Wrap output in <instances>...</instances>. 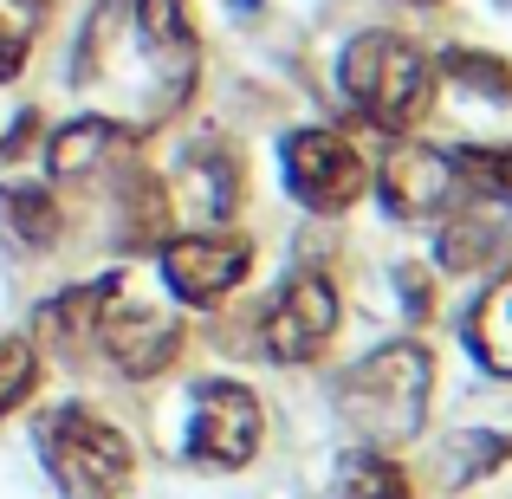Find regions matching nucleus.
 <instances>
[{"label":"nucleus","mask_w":512,"mask_h":499,"mask_svg":"<svg viewBox=\"0 0 512 499\" xmlns=\"http://www.w3.org/2000/svg\"><path fill=\"white\" fill-rule=\"evenodd\" d=\"M428 383H435V363L415 337L402 344L370 350L363 363H350L338 383V415L357 428L370 448H402V441L422 435L428 422Z\"/></svg>","instance_id":"f257e3e1"},{"label":"nucleus","mask_w":512,"mask_h":499,"mask_svg":"<svg viewBox=\"0 0 512 499\" xmlns=\"http://www.w3.org/2000/svg\"><path fill=\"white\" fill-rule=\"evenodd\" d=\"M338 85H344L350 111H357L363 124L402 137V130H415L428 117V104H435V65L402 33H357L344 46Z\"/></svg>","instance_id":"f03ea898"},{"label":"nucleus","mask_w":512,"mask_h":499,"mask_svg":"<svg viewBox=\"0 0 512 499\" xmlns=\"http://www.w3.org/2000/svg\"><path fill=\"white\" fill-rule=\"evenodd\" d=\"M39 454H46L52 480L72 499H117L137 474V454H130L124 428L104 422L85 402H65L39 422Z\"/></svg>","instance_id":"7ed1b4c3"},{"label":"nucleus","mask_w":512,"mask_h":499,"mask_svg":"<svg viewBox=\"0 0 512 499\" xmlns=\"http://www.w3.org/2000/svg\"><path fill=\"white\" fill-rule=\"evenodd\" d=\"M260 441H266V409H260V396H253L247 383H227V376L195 383L188 441H182L188 461L214 467V474H234V467H247L253 454H260Z\"/></svg>","instance_id":"20e7f679"},{"label":"nucleus","mask_w":512,"mask_h":499,"mask_svg":"<svg viewBox=\"0 0 512 499\" xmlns=\"http://www.w3.org/2000/svg\"><path fill=\"white\" fill-rule=\"evenodd\" d=\"M279 163H286V188L299 208L312 214H344L350 201L370 188V169H363L357 143L344 130H292L279 143Z\"/></svg>","instance_id":"39448f33"},{"label":"nucleus","mask_w":512,"mask_h":499,"mask_svg":"<svg viewBox=\"0 0 512 499\" xmlns=\"http://www.w3.org/2000/svg\"><path fill=\"white\" fill-rule=\"evenodd\" d=\"M338 318H344L338 286L305 266V273H292L286 286H279V299L266 305L260 344H266L273 363H318L331 350V337H338Z\"/></svg>","instance_id":"423d86ee"},{"label":"nucleus","mask_w":512,"mask_h":499,"mask_svg":"<svg viewBox=\"0 0 512 499\" xmlns=\"http://www.w3.org/2000/svg\"><path fill=\"white\" fill-rule=\"evenodd\" d=\"M91 344H98L124 376H137V383H143V376H163L169 363H175V350H182V325H175L163 305L130 299L124 279H111L104 312H98V337H91Z\"/></svg>","instance_id":"0eeeda50"},{"label":"nucleus","mask_w":512,"mask_h":499,"mask_svg":"<svg viewBox=\"0 0 512 499\" xmlns=\"http://www.w3.org/2000/svg\"><path fill=\"white\" fill-rule=\"evenodd\" d=\"M156 260H163V286L182 305H221L253 273V240L221 234V227H208V234H169L156 247Z\"/></svg>","instance_id":"6e6552de"},{"label":"nucleus","mask_w":512,"mask_h":499,"mask_svg":"<svg viewBox=\"0 0 512 499\" xmlns=\"http://www.w3.org/2000/svg\"><path fill=\"white\" fill-rule=\"evenodd\" d=\"M376 188H383V208L396 221H441L454 208V195H461V175L428 143H396L383 175H376Z\"/></svg>","instance_id":"1a4fd4ad"},{"label":"nucleus","mask_w":512,"mask_h":499,"mask_svg":"<svg viewBox=\"0 0 512 499\" xmlns=\"http://www.w3.org/2000/svg\"><path fill=\"white\" fill-rule=\"evenodd\" d=\"M163 195H169V208H182L195 227H227L234 208H240V163H234V150H227V143H195Z\"/></svg>","instance_id":"9d476101"},{"label":"nucleus","mask_w":512,"mask_h":499,"mask_svg":"<svg viewBox=\"0 0 512 499\" xmlns=\"http://www.w3.org/2000/svg\"><path fill=\"white\" fill-rule=\"evenodd\" d=\"M137 13V39L156 65L175 78V91L195 78V33H188V7L182 0H130Z\"/></svg>","instance_id":"9b49d317"},{"label":"nucleus","mask_w":512,"mask_h":499,"mask_svg":"<svg viewBox=\"0 0 512 499\" xmlns=\"http://www.w3.org/2000/svg\"><path fill=\"white\" fill-rule=\"evenodd\" d=\"M65 214L52 201V188H33V182H0V247L13 253H46L59 240Z\"/></svg>","instance_id":"f8f14e48"},{"label":"nucleus","mask_w":512,"mask_h":499,"mask_svg":"<svg viewBox=\"0 0 512 499\" xmlns=\"http://www.w3.org/2000/svg\"><path fill=\"white\" fill-rule=\"evenodd\" d=\"M124 143H130V130L111 124V117H72V124L52 130L46 163H52V175H65V182H72V175H98L117 150H124Z\"/></svg>","instance_id":"ddd939ff"},{"label":"nucleus","mask_w":512,"mask_h":499,"mask_svg":"<svg viewBox=\"0 0 512 499\" xmlns=\"http://www.w3.org/2000/svg\"><path fill=\"white\" fill-rule=\"evenodd\" d=\"M104 292H111V279H91V286H72V292H59V299H46V305H39V318H33L39 337L59 344V350H85L91 337H98Z\"/></svg>","instance_id":"4468645a"},{"label":"nucleus","mask_w":512,"mask_h":499,"mask_svg":"<svg viewBox=\"0 0 512 499\" xmlns=\"http://www.w3.org/2000/svg\"><path fill=\"white\" fill-rule=\"evenodd\" d=\"M467 344L493 376H512V273H500L480 292L474 318H467Z\"/></svg>","instance_id":"2eb2a0df"},{"label":"nucleus","mask_w":512,"mask_h":499,"mask_svg":"<svg viewBox=\"0 0 512 499\" xmlns=\"http://www.w3.org/2000/svg\"><path fill=\"white\" fill-rule=\"evenodd\" d=\"M117 240L124 247H163V227H169V195H163V182L156 175H143V169H130L124 175V195H117Z\"/></svg>","instance_id":"dca6fc26"},{"label":"nucleus","mask_w":512,"mask_h":499,"mask_svg":"<svg viewBox=\"0 0 512 499\" xmlns=\"http://www.w3.org/2000/svg\"><path fill=\"white\" fill-rule=\"evenodd\" d=\"M331 499H415V487H409V474H402L383 448H357V454L338 461Z\"/></svg>","instance_id":"f3484780"},{"label":"nucleus","mask_w":512,"mask_h":499,"mask_svg":"<svg viewBox=\"0 0 512 499\" xmlns=\"http://www.w3.org/2000/svg\"><path fill=\"white\" fill-rule=\"evenodd\" d=\"M448 163L461 175V188H474V195H487V201H512V143L506 150L474 143V150H454Z\"/></svg>","instance_id":"a211bd4d"},{"label":"nucleus","mask_w":512,"mask_h":499,"mask_svg":"<svg viewBox=\"0 0 512 499\" xmlns=\"http://www.w3.org/2000/svg\"><path fill=\"white\" fill-rule=\"evenodd\" d=\"M441 72L454 78V85H467V91H480V98H506L512 104V65L506 59H493V52H448L441 59Z\"/></svg>","instance_id":"6ab92c4d"},{"label":"nucleus","mask_w":512,"mask_h":499,"mask_svg":"<svg viewBox=\"0 0 512 499\" xmlns=\"http://www.w3.org/2000/svg\"><path fill=\"white\" fill-rule=\"evenodd\" d=\"M454 448L461 454H441V480L448 487H461V480H474V474H487V467H500V461H512V441L506 435H454Z\"/></svg>","instance_id":"aec40b11"},{"label":"nucleus","mask_w":512,"mask_h":499,"mask_svg":"<svg viewBox=\"0 0 512 499\" xmlns=\"http://www.w3.org/2000/svg\"><path fill=\"white\" fill-rule=\"evenodd\" d=\"M39 383V350L26 337H0V415H13Z\"/></svg>","instance_id":"412c9836"},{"label":"nucleus","mask_w":512,"mask_h":499,"mask_svg":"<svg viewBox=\"0 0 512 499\" xmlns=\"http://www.w3.org/2000/svg\"><path fill=\"white\" fill-rule=\"evenodd\" d=\"M493 247H506V227H493V221H454L448 234H441V260H448L454 273L480 266Z\"/></svg>","instance_id":"4be33fe9"},{"label":"nucleus","mask_w":512,"mask_h":499,"mask_svg":"<svg viewBox=\"0 0 512 499\" xmlns=\"http://www.w3.org/2000/svg\"><path fill=\"white\" fill-rule=\"evenodd\" d=\"M20 65H26V33L7 20V13H0V85H7V78H20Z\"/></svg>","instance_id":"5701e85b"},{"label":"nucleus","mask_w":512,"mask_h":499,"mask_svg":"<svg viewBox=\"0 0 512 499\" xmlns=\"http://www.w3.org/2000/svg\"><path fill=\"white\" fill-rule=\"evenodd\" d=\"M396 286H402V299H409V318H428V273L422 266H402Z\"/></svg>","instance_id":"b1692460"},{"label":"nucleus","mask_w":512,"mask_h":499,"mask_svg":"<svg viewBox=\"0 0 512 499\" xmlns=\"http://www.w3.org/2000/svg\"><path fill=\"white\" fill-rule=\"evenodd\" d=\"M33 130H39V117H33V111H20V117H13V130L0 137V156H20L26 143H33Z\"/></svg>","instance_id":"393cba45"},{"label":"nucleus","mask_w":512,"mask_h":499,"mask_svg":"<svg viewBox=\"0 0 512 499\" xmlns=\"http://www.w3.org/2000/svg\"><path fill=\"white\" fill-rule=\"evenodd\" d=\"M227 7H234V13H253V7H260V0H227Z\"/></svg>","instance_id":"a878e982"},{"label":"nucleus","mask_w":512,"mask_h":499,"mask_svg":"<svg viewBox=\"0 0 512 499\" xmlns=\"http://www.w3.org/2000/svg\"><path fill=\"white\" fill-rule=\"evenodd\" d=\"M409 7H441V0H409Z\"/></svg>","instance_id":"bb28decb"},{"label":"nucleus","mask_w":512,"mask_h":499,"mask_svg":"<svg viewBox=\"0 0 512 499\" xmlns=\"http://www.w3.org/2000/svg\"><path fill=\"white\" fill-rule=\"evenodd\" d=\"M26 7H52V0H26Z\"/></svg>","instance_id":"cd10ccee"}]
</instances>
